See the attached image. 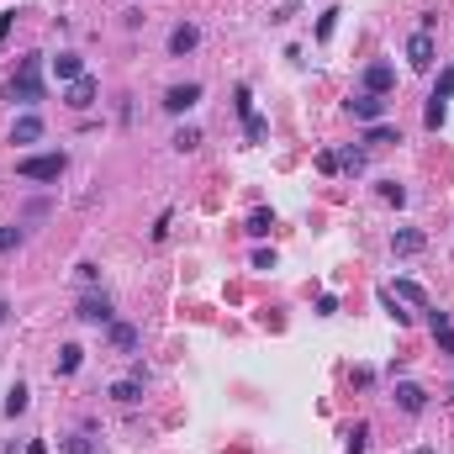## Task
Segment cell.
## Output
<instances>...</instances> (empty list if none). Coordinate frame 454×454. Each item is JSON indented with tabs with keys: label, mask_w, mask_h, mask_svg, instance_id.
Returning a JSON list of instances; mask_svg holds the SVG:
<instances>
[{
	"label": "cell",
	"mask_w": 454,
	"mask_h": 454,
	"mask_svg": "<svg viewBox=\"0 0 454 454\" xmlns=\"http://www.w3.org/2000/svg\"><path fill=\"white\" fill-rule=\"evenodd\" d=\"M106 396H111V402H122V407H132V402L143 396V370H138V375H127V380H116Z\"/></svg>",
	"instance_id": "4fadbf2b"
},
{
	"label": "cell",
	"mask_w": 454,
	"mask_h": 454,
	"mask_svg": "<svg viewBox=\"0 0 454 454\" xmlns=\"http://www.w3.org/2000/svg\"><path fill=\"white\" fill-rule=\"evenodd\" d=\"M333 26H338V11H323V21H317V37H323V43L333 37Z\"/></svg>",
	"instance_id": "1f68e13d"
},
{
	"label": "cell",
	"mask_w": 454,
	"mask_h": 454,
	"mask_svg": "<svg viewBox=\"0 0 454 454\" xmlns=\"http://www.w3.org/2000/svg\"><path fill=\"white\" fill-rule=\"evenodd\" d=\"M296 16V0H280V11H275V21H291Z\"/></svg>",
	"instance_id": "e575fe53"
},
{
	"label": "cell",
	"mask_w": 454,
	"mask_h": 454,
	"mask_svg": "<svg viewBox=\"0 0 454 454\" xmlns=\"http://www.w3.org/2000/svg\"><path fill=\"white\" fill-rule=\"evenodd\" d=\"M444 116H449V106H444V101H428V111H423V127L438 132V127H444Z\"/></svg>",
	"instance_id": "7402d4cb"
},
{
	"label": "cell",
	"mask_w": 454,
	"mask_h": 454,
	"mask_svg": "<svg viewBox=\"0 0 454 454\" xmlns=\"http://www.w3.org/2000/svg\"><path fill=\"white\" fill-rule=\"evenodd\" d=\"M449 96H454V64H449L444 74H438V85H433V96H428V101H444V106H449Z\"/></svg>",
	"instance_id": "603a6c76"
},
{
	"label": "cell",
	"mask_w": 454,
	"mask_h": 454,
	"mask_svg": "<svg viewBox=\"0 0 454 454\" xmlns=\"http://www.w3.org/2000/svg\"><path fill=\"white\" fill-rule=\"evenodd\" d=\"M423 243H428V238H423L418 227H396V233H391V248L396 253H423Z\"/></svg>",
	"instance_id": "9a60e30c"
},
{
	"label": "cell",
	"mask_w": 454,
	"mask_h": 454,
	"mask_svg": "<svg viewBox=\"0 0 454 454\" xmlns=\"http://www.w3.org/2000/svg\"><path fill=\"white\" fill-rule=\"evenodd\" d=\"M79 365H85V349H79V343H64L59 359H53V370H59V375H74Z\"/></svg>",
	"instance_id": "2e32d148"
},
{
	"label": "cell",
	"mask_w": 454,
	"mask_h": 454,
	"mask_svg": "<svg viewBox=\"0 0 454 454\" xmlns=\"http://www.w3.org/2000/svg\"><path fill=\"white\" fill-rule=\"evenodd\" d=\"M428 333H433V343L444 354H454V323H449V312H433V306H428Z\"/></svg>",
	"instance_id": "30bf717a"
},
{
	"label": "cell",
	"mask_w": 454,
	"mask_h": 454,
	"mask_svg": "<svg viewBox=\"0 0 454 454\" xmlns=\"http://www.w3.org/2000/svg\"><path fill=\"white\" fill-rule=\"evenodd\" d=\"M391 402L402 407V412H412V418H418V412H428V391H423V385H412V380H402L391 391Z\"/></svg>",
	"instance_id": "ba28073f"
},
{
	"label": "cell",
	"mask_w": 454,
	"mask_h": 454,
	"mask_svg": "<svg viewBox=\"0 0 454 454\" xmlns=\"http://www.w3.org/2000/svg\"><path fill=\"white\" fill-rule=\"evenodd\" d=\"M243 127H248V143H264V138H270V122H264L259 111H253V116H243Z\"/></svg>",
	"instance_id": "cb8c5ba5"
},
{
	"label": "cell",
	"mask_w": 454,
	"mask_h": 454,
	"mask_svg": "<svg viewBox=\"0 0 454 454\" xmlns=\"http://www.w3.org/2000/svg\"><path fill=\"white\" fill-rule=\"evenodd\" d=\"M96 96H101V85L90 74H79V79H69V90H64V101L74 106V111H90V106H96Z\"/></svg>",
	"instance_id": "5b68a950"
},
{
	"label": "cell",
	"mask_w": 454,
	"mask_h": 454,
	"mask_svg": "<svg viewBox=\"0 0 454 454\" xmlns=\"http://www.w3.org/2000/svg\"><path fill=\"white\" fill-rule=\"evenodd\" d=\"M270 227H275V217H270V211H253V217H248V238H264Z\"/></svg>",
	"instance_id": "484cf974"
},
{
	"label": "cell",
	"mask_w": 454,
	"mask_h": 454,
	"mask_svg": "<svg viewBox=\"0 0 454 454\" xmlns=\"http://www.w3.org/2000/svg\"><path fill=\"white\" fill-rule=\"evenodd\" d=\"M53 74H59V79H79V74H85L79 53H59V59H53Z\"/></svg>",
	"instance_id": "d6986e66"
},
{
	"label": "cell",
	"mask_w": 454,
	"mask_h": 454,
	"mask_svg": "<svg viewBox=\"0 0 454 454\" xmlns=\"http://www.w3.org/2000/svg\"><path fill=\"white\" fill-rule=\"evenodd\" d=\"M106 338H111V349H122V354L138 349V328H127V323H106Z\"/></svg>",
	"instance_id": "5bb4252c"
},
{
	"label": "cell",
	"mask_w": 454,
	"mask_h": 454,
	"mask_svg": "<svg viewBox=\"0 0 454 454\" xmlns=\"http://www.w3.org/2000/svg\"><path fill=\"white\" fill-rule=\"evenodd\" d=\"M64 169H69V153H64V148H53V153H21L16 158V175L21 180H37V185H43V180H59Z\"/></svg>",
	"instance_id": "7a4b0ae2"
},
{
	"label": "cell",
	"mask_w": 454,
	"mask_h": 454,
	"mask_svg": "<svg viewBox=\"0 0 454 454\" xmlns=\"http://www.w3.org/2000/svg\"><path fill=\"white\" fill-rule=\"evenodd\" d=\"M238 111L253 116V96H248V85H238Z\"/></svg>",
	"instance_id": "836d02e7"
},
{
	"label": "cell",
	"mask_w": 454,
	"mask_h": 454,
	"mask_svg": "<svg viewBox=\"0 0 454 454\" xmlns=\"http://www.w3.org/2000/svg\"><path fill=\"white\" fill-rule=\"evenodd\" d=\"M396 301H412V306H423V312L433 306V301H428V291H423L418 280H396Z\"/></svg>",
	"instance_id": "e0dca14e"
},
{
	"label": "cell",
	"mask_w": 454,
	"mask_h": 454,
	"mask_svg": "<svg viewBox=\"0 0 454 454\" xmlns=\"http://www.w3.org/2000/svg\"><path fill=\"white\" fill-rule=\"evenodd\" d=\"M74 317H79V323H96V328H106V323H111V301H106V296H85Z\"/></svg>",
	"instance_id": "8fae6325"
},
{
	"label": "cell",
	"mask_w": 454,
	"mask_h": 454,
	"mask_svg": "<svg viewBox=\"0 0 454 454\" xmlns=\"http://www.w3.org/2000/svg\"><path fill=\"white\" fill-rule=\"evenodd\" d=\"M412 454H433V449H412Z\"/></svg>",
	"instance_id": "8d00e7d4"
},
{
	"label": "cell",
	"mask_w": 454,
	"mask_h": 454,
	"mask_svg": "<svg viewBox=\"0 0 454 454\" xmlns=\"http://www.w3.org/2000/svg\"><path fill=\"white\" fill-rule=\"evenodd\" d=\"M333 158H338V169H343V175H359V169H365V148H354V143H349L343 153H333Z\"/></svg>",
	"instance_id": "44dd1931"
},
{
	"label": "cell",
	"mask_w": 454,
	"mask_h": 454,
	"mask_svg": "<svg viewBox=\"0 0 454 454\" xmlns=\"http://www.w3.org/2000/svg\"><path fill=\"white\" fill-rule=\"evenodd\" d=\"M37 138H43V116L26 111V116H16V122H11V143H37Z\"/></svg>",
	"instance_id": "7c38bea8"
},
{
	"label": "cell",
	"mask_w": 454,
	"mask_h": 454,
	"mask_svg": "<svg viewBox=\"0 0 454 454\" xmlns=\"http://www.w3.org/2000/svg\"><path fill=\"white\" fill-rule=\"evenodd\" d=\"M196 143H201V132H196V127H180V132H175V148H180V153H191Z\"/></svg>",
	"instance_id": "f1b7e54d"
},
{
	"label": "cell",
	"mask_w": 454,
	"mask_h": 454,
	"mask_svg": "<svg viewBox=\"0 0 454 454\" xmlns=\"http://www.w3.org/2000/svg\"><path fill=\"white\" fill-rule=\"evenodd\" d=\"M391 85H396V64H370V69H365V90H370V96H391Z\"/></svg>",
	"instance_id": "52a82bcc"
},
{
	"label": "cell",
	"mask_w": 454,
	"mask_h": 454,
	"mask_svg": "<svg viewBox=\"0 0 454 454\" xmlns=\"http://www.w3.org/2000/svg\"><path fill=\"white\" fill-rule=\"evenodd\" d=\"M365 438H370V423H354L349 428V454H365Z\"/></svg>",
	"instance_id": "4316f807"
},
{
	"label": "cell",
	"mask_w": 454,
	"mask_h": 454,
	"mask_svg": "<svg viewBox=\"0 0 454 454\" xmlns=\"http://www.w3.org/2000/svg\"><path fill=\"white\" fill-rule=\"evenodd\" d=\"M407 64H412V69H428V64H433V32H423V26H418V32L407 37Z\"/></svg>",
	"instance_id": "8992f818"
},
{
	"label": "cell",
	"mask_w": 454,
	"mask_h": 454,
	"mask_svg": "<svg viewBox=\"0 0 454 454\" xmlns=\"http://www.w3.org/2000/svg\"><path fill=\"white\" fill-rule=\"evenodd\" d=\"M349 111H354V122H385V96H370V90H359V96L349 101Z\"/></svg>",
	"instance_id": "277c9868"
},
{
	"label": "cell",
	"mask_w": 454,
	"mask_h": 454,
	"mask_svg": "<svg viewBox=\"0 0 454 454\" xmlns=\"http://www.w3.org/2000/svg\"><path fill=\"white\" fill-rule=\"evenodd\" d=\"M164 233H169V211H164V217H158V222L148 227V238H153V243H164Z\"/></svg>",
	"instance_id": "d6a6232c"
},
{
	"label": "cell",
	"mask_w": 454,
	"mask_h": 454,
	"mask_svg": "<svg viewBox=\"0 0 454 454\" xmlns=\"http://www.w3.org/2000/svg\"><path fill=\"white\" fill-rule=\"evenodd\" d=\"M48 90H43V53H26V59L16 64V74H11V85H6V101H16V106H37Z\"/></svg>",
	"instance_id": "6da1fadb"
},
{
	"label": "cell",
	"mask_w": 454,
	"mask_h": 454,
	"mask_svg": "<svg viewBox=\"0 0 454 454\" xmlns=\"http://www.w3.org/2000/svg\"><path fill=\"white\" fill-rule=\"evenodd\" d=\"M380 301H385V312H391V317H396V323H402V328L412 323V312H402V306H396V296H391V291H380Z\"/></svg>",
	"instance_id": "f546056e"
},
{
	"label": "cell",
	"mask_w": 454,
	"mask_h": 454,
	"mask_svg": "<svg viewBox=\"0 0 454 454\" xmlns=\"http://www.w3.org/2000/svg\"><path fill=\"white\" fill-rule=\"evenodd\" d=\"M365 143H402V138H396V127H385V122H370Z\"/></svg>",
	"instance_id": "d4e9b609"
},
{
	"label": "cell",
	"mask_w": 454,
	"mask_h": 454,
	"mask_svg": "<svg viewBox=\"0 0 454 454\" xmlns=\"http://www.w3.org/2000/svg\"><path fill=\"white\" fill-rule=\"evenodd\" d=\"M196 101H201V85H196V79H185V85H169V90H164V111H169V116H185Z\"/></svg>",
	"instance_id": "3957f363"
},
{
	"label": "cell",
	"mask_w": 454,
	"mask_h": 454,
	"mask_svg": "<svg viewBox=\"0 0 454 454\" xmlns=\"http://www.w3.org/2000/svg\"><path fill=\"white\" fill-rule=\"evenodd\" d=\"M21 248V227H0V253H16Z\"/></svg>",
	"instance_id": "83f0119b"
},
{
	"label": "cell",
	"mask_w": 454,
	"mask_h": 454,
	"mask_svg": "<svg viewBox=\"0 0 454 454\" xmlns=\"http://www.w3.org/2000/svg\"><path fill=\"white\" fill-rule=\"evenodd\" d=\"M26 407H32V391H26V385L16 380V385H11V391H6V412H11V418H21Z\"/></svg>",
	"instance_id": "ffe728a7"
},
{
	"label": "cell",
	"mask_w": 454,
	"mask_h": 454,
	"mask_svg": "<svg viewBox=\"0 0 454 454\" xmlns=\"http://www.w3.org/2000/svg\"><path fill=\"white\" fill-rule=\"evenodd\" d=\"M59 454H106L96 438H85V433H74V438H59Z\"/></svg>",
	"instance_id": "ac0fdd59"
},
{
	"label": "cell",
	"mask_w": 454,
	"mask_h": 454,
	"mask_svg": "<svg viewBox=\"0 0 454 454\" xmlns=\"http://www.w3.org/2000/svg\"><path fill=\"white\" fill-rule=\"evenodd\" d=\"M196 48H201V26H196V21H180L175 32H169V53L185 59V53H196Z\"/></svg>",
	"instance_id": "9c48e42d"
},
{
	"label": "cell",
	"mask_w": 454,
	"mask_h": 454,
	"mask_svg": "<svg viewBox=\"0 0 454 454\" xmlns=\"http://www.w3.org/2000/svg\"><path fill=\"white\" fill-rule=\"evenodd\" d=\"M380 196H385V201H391V206H402V201H407V191H402V185H396V180H385V185H380Z\"/></svg>",
	"instance_id": "4dcf8cb0"
},
{
	"label": "cell",
	"mask_w": 454,
	"mask_h": 454,
	"mask_svg": "<svg viewBox=\"0 0 454 454\" xmlns=\"http://www.w3.org/2000/svg\"><path fill=\"white\" fill-rule=\"evenodd\" d=\"M6 312H11V306H6V301H0V323H6Z\"/></svg>",
	"instance_id": "d590c367"
}]
</instances>
